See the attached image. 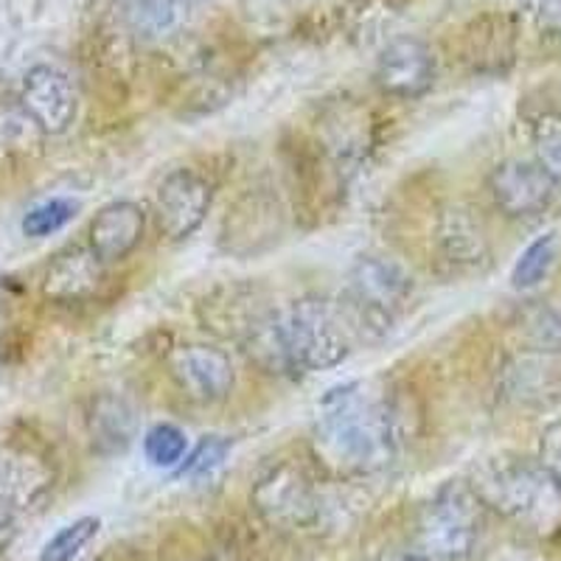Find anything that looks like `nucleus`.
Segmentation results:
<instances>
[{
  "instance_id": "obj_1",
  "label": "nucleus",
  "mask_w": 561,
  "mask_h": 561,
  "mask_svg": "<svg viewBox=\"0 0 561 561\" xmlns=\"http://www.w3.org/2000/svg\"><path fill=\"white\" fill-rule=\"evenodd\" d=\"M402 433V410L385 390L340 385L320 402L314 458L337 478H370L396 463Z\"/></svg>"
},
{
  "instance_id": "obj_2",
  "label": "nucleus",
  "mask_w": 561,
  "mask_h": 561,
  "mask_svg": "<svg viewBox=\"0 0 561 561\" xmlns=\"http://www.w3.org/2000/svg\"><path fill=\"white\" fill-rule=\"evenodd\" d=\"M469 485L485 508L497 511L511 523L536 534H553L561 528V483L545 472L539 460H489L474 472Z\"/></svg>"
},
{
  "instance_id": "obj_3",
  "label": "nucleus",
  "mask_w": 561,
  "mask_h": 561,
  "mask_svg": "<svg viewBox=\"0 0 561 561\" xmlns=\"http://www.w3.org/2000/svg\"><path fill=\"white\" fill-rule=\"evenodd\" d=\"M278 343L287 374L337 368L354 348L357 332L343 307L323 298H300L275 312Z\"/></svg>"
},
{
  "instance_id": "obj_4",
  "label": "nucleus",
  "mask_w": 561,
  "mask_h": 561,
  "mask_svg": "<svg viewBox=\"0 0 561 561\" xmlns=\"http://www.w3.org/2000/svg\"><path fill=\"white\" fill-rule=\"evenodd\" d=\"M483 508L469 483H447L419 519L413 556L419 561H472L483 530Z\"/></svg>"
},
{
  "instance_id": "obj_5",
  "label": "nucleus",
  "mask_w": 561,
  "mask_h": 561,
  "mask_svg": "<svg viewBox=\"0 0 561 561\" xmlns=\"http://www.w3.org/2000/svg\"><path fill=\"white\" fill-rule=\"evenodd\" d=\"M413 293V278L382 255H359L348 275L343 312L357 337H385Z\"/></svg>"
},
{
  "instance_id": "obj_6",
  "label": "nucleus",
  "mask_w": 561,
  "mask_h": 561,
  "mask_svg": "<svg viewBox=\"0 0 561 561\" xmlns=\"http://www.w3.org/2000/svg\"><path fill=\"white\" fill-rule=\"evenodd\" d=\"M255 511L275 528H312L320 519V494L295 463H278L253 485Z\"/></svg>"
},
{
  "instance_id": "obj_7",
  "label": "nucleus",
  "mask_w": 561,
  "mask_h": 561,
  "mask_svg": "<svg viewBox=\"0 0 561 561\" xmlns=\"http://www.w3.org/2000/svg\"><path fill=\"white\" fill-rule=\"evenodd\" d=\"M20 107L39 133L62 135L70 124L77 122V88L68 79V73H62L54 65H34L23 77Z\"/></svg>"
},
{
  "instance_id": "obj_8",
  "label": "nucleus",
  "mask_w": 561,
  "mask_h": 561,
  "mask_svg": "<svg viewBox=\"0 0 561 561\" xmlns=\"http://www.w3.org/2000/svg\"><path fill=\"white\" fill-rule=\"evenodd\" d=\"M54 466L26 440L0 444V508L23 511L37 505L51 491Z\"/></svg>"
},
{
  "instance_id": "obj_9",
  "label": "nucleus",
  "mask_w": 561,
  "mask_h": 561,
  "mask_svg": "<svg viewBox=\"0 0 561 561\" xmlns=\"http://www.w3.org/2000/svg\"><path fill=\"white\" fill-rule=\"evenodd\" d=\"M489 192L505 217L530 219L550 208L556 185L536 160H503L489 174Z\"/></svg>"
},
{
  "instance_id": "obj_10",
  "label": "nucleus",
  "mask_w": 561,
  "mask_h": 561,
  "mask_svg": "<svg viewBox=\"0 0 561 561\" xmlns=\"http://www.w3.org/2000/svg\"><path fill=\"white\" fill-rule=\"evenodd\" d=\"M169 368H172V377L180 390L199 404L222 402L237 382L230 357L214 345H180L169 359Z\"/></svg>"
},
{
  "instance_id": "obj_11",
  "label": "nucleus",
  "mask_w": 561,
  "mask_h": 561,
  "mask_svg": "<svg viewBox=\"0 0 561 561\" xmlns=\"http://www.w3.org/2000/svg\"><path fill=\"white\" fill-rule=\"evenodd\" d=\"M210 185L203 174L194 169H178L167 174L154 194V210H158L160 230L169 239L192 237L194 230L205 222L210 208Z\"/></svg>"
},
{
  "instance_id": "obj_12",
  "label": "nucleus",
  "mask_w": 561,
  "mask_h": 561,
  "mask_svg": "<svg viewBox=\"0 0 561 561\" xmlns=\"http://www.w3.org/2000/svg\"><path fill=\"white\" fill-rule=\"evenodd\" d=\"M377 84L396 99H421L435 84V57L419 37H396L377 59Z\"/></svg>"
},
{
  "instance_id": "obj_13",
  "label": "nucleus",
  "mask_w": 561,
  "mask_h": 561,
  "mask_svg": "<svg viewBox=\"0 0 561 561\" xmlns=\"http://www.w3.org/2000/svg\"><path fill=\"white\" fill-rule=\"evenodd\" d=\"M435 253H438L440 267L449 275H472L489 267V239L478 219L472 217V210L455 205L440 214Z\"/></svg>"
},
{
  "instance_id": "obj_14",
  "label": "nucleus",
  "mask_w": 561,
  "mask_h": 561,
  "mask_svg": "<svg viewBox=\"0 0 561 561\" xmlns=\"http://www.w3.org/2000/svg\"><path fill=\"white\" fill-rule=\"evenodd\" d=\"M147 214L135 203H110L99 210L88 230V248L102 264L124 262L144 239Z\"/></svg>"
},
{
  "instance_id": "obj_15",
  "label": "nucleus",
  "mask_w": 561,
  "mask_h": 561,
  "mask_svg": "<svg viewBox=\"0 0 561 561\" xmlns=\"http://www.w3.org/2000/svg\"><path fill=\"white\" fill-rule=\"evenodd\" d=\"M102 280V262L90 248H70L59 253L43 278V293L51 300H84L96 293Z\"/></svg>"
},
{
  "instance_id": "obj_16",
  "label": "nucleus",
  "mask_w": 561,
  "mask_h": 561,
  "mask_svg": "<svg viewBox=\"0 0 561 561\" xmlns=\"http://www.w3.org/2000/svg\"><path fill=\"white\" fill-rule=\"evenodd\" d=\"M88 430L99 453H124L135 438V410L122 396H99L88 415Z\"/></svg>"
},
{
  "instance_id": "obj_17",
  "label": "nucleus",
  "mask_w": 561,
  "mask_h": 561,
  "mask_svg": "<svg viewBox=\"0 0 561 561\" xmlns=\"http://www.w3.org/2000/svg\"><path fill=\"white\" fill-rule=\"evenodd\" d=\"M536 163L553 180L556 192H561V115L556 110H545L530 122Z\"/></svg>"
},
{
  "instance_id": "obj_18",
  "label": "nucleus",
  "mask_w": 561,
  "mask_h": 561,
  "mask_svg": "<svg viewBox=\"0 0 561 561\" xmlns=\"http://www.w3.org/2000/svg\"><path fill=\"white\" fill-rule=\"evenodd\" d=\"M185 0H129L127 18L133 28L144 37H163L180 23Z\"/></svg>"
},
{
  "instance_id": "obj_19",
  "label": "nucleus",
  "mask_w": 561,
  "mask_h": 561,
  "mask_svg": "<svg viewBox=\"0 0 561 561\" xmlns=\"http://www.w3.org/2000/svg\"><path fill=\"white\" fill-rule=\"evenodd\" d=\"M553 370L539 363V359H517L505 370V390L517 402H542L545 396L553 390Z\"/></svg>"
},
{
  "instance_id": "obj_20",
  "label": "nucleus",
  "mask_w": 561,
  "mask_h": 561,
  "mask_svg": "<svg viewBox=\"0 0 561 561\" xmlns=\"http://www.w3.org/2000/svg\"><path fill=\"white\" fill-rule=\"evenodd\" d=\"M102 530V519L99 517H79L62 530L48 539L39 550V561H73L84 548H88L96 534Z\"/></svg>"
},
{
  "instance_id": "obj_21",
  "label": "nucleus",
  "mask_w": 561,
  "mask_h": 561,
  "mask_svg": "<svg viewBox=\"0 0 561 561\" xmlns=\"http://www.w3.org/2000/svg\"><path fill=\"white\" fill-rule=\"evenodd\" d=\"M556 248H559V239L556 233H545L536 242H530L523 250V255L514 264V273H511V287L514 289H534L539 280H545V275L550 273L556 262Z\"/></svg>"
},
{
  "instance_id": "obj_22",
  "label": "nucleus",
  "mask_w": 561,
  "mask_h": 561,
  "mask_svg": "<svg viewBox=\"0 0 561 561\" xmlns=\"http://www.w3.org/2000/svg\"><path fill=\"white\" fill-rule=\"evenodd\" d=\"M79 203L77 199H68V197H54V199H45V203L34 205L28 210L26 217H23V233L28 239H45L62 230L70 219L77 217Z\"/></svg>"
},
{
  "instance_id": "obj_23",
  "label": "nucleus",
  "mask_w": 561,
  "mask_h": 561,
  "mask_svg": "<svg viewBox=\"0 0 561 561\" xmlns=\"http://www.w3.org/2000/svg\"><path fill=\"white\" fill-rule=\"evenodd\" d=\"M144 453L147 460L158 469H174L183 463L185 453H188V440L185 433L174 424H154L147 435H144Z\"/></svg>"
},
{
  "instance_id": "obj_24",
  "label": "nucleus",
  "mask_w": 561,
  "mask_h": 561,
  "mask_svg": "<svg viewBox=\"0 0 561 561\" xmlns=\"http://www.w3.org/2000/svg\"><path fill=\"white\" fill-rule=\"evenodd\" d=\"M523 329L536 351H561V314L550 307H530L523 318Z\"/></svg>"
},
{
  "instance_id": "obj_25",
  "label": "nucleus",
  "mask_w": 561,
  "mask_h": 561,
  "mask_svg": "<svg viewBox=\"0 0 561 561\" xmlns=\"http://www.w3.org/2000/svg\"><path fill=\"white\" fill-rule=\"evenodd\" d=\"M230 453V440L219 438V435H208L194 447V453L185 458L180 466V478H203V474L214 472Z\"/></svg>"
},
{
  "instance_id": "obj_26",
  "label": "nucleus",
  "mask_w": 561,
  "mask_h": 561,
  "mask_svg": "<svg viewBox=\"0 0 561 561\" xmlns=\"http://www.w3.org/2000/svg\"><path fill=\"white\" fill-rule=\"evenodd\" d=\"M539 466L561 483V419L553 421L539 438Z\"/></svg>"
},
{
  "instance_id": "obj_27",
  "label": "nucleus",
  "mask_w": 561,
  "mask_h": 561,
  "mask_svg": "<svg viewBox=\"0 0 561 561\" xmlns=\"http://www.w3.org/2000/svg\"><path fill=\"white\" fill-rule=\"evenodd\" d=\"M539 32L553 43H561V0H539V12H536Z\"/></svg>"
},
{
  "instance_id": "obj_28",
  "label": "nucleus",
  "mask_w": 561,
  "mask_h": 561,
  "mask_svg": "<svg viewBox=\"0 0 561 561\" xmlns=\"http://www.w3.org/2000/svg\"><path fill=\"white\" fill-rule=\"evenodd\" d=\"M18 536V519H14V511L0 508V553L14 542Z\"/></svg>"
}]
</instances>
